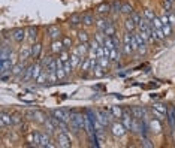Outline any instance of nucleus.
Instances as JSON below:
<instances>
[{
    "label": "nucleus",
    "mask_w": 175,
    "mask_h": 148,
    "mask_svg": "<svg viewBox=\"0 0 175 148\" xmlns=\"http://www.w3.org/2000/svg\"><path fill=\"white\" fill-rule=\"evenodd\" d=\"M151 23H153L154 28H162V27H163V24H162V20H160L159 17H154V20H153Z\"/></svg>",
    "instance_id": "44"
},
{
    "label": "nucleus",
    "mask_w": 175,
    "mask_h": 148,
    "mask_svg": "<svg viewBox=\"0 0 175 148\" xmlns=\"http://www.w3.org/2000/svg\"><path fill=\"white\" fill-rule=\"evenodd\" d=\"M41 51H42V45L39 44V42L32 44V57H33V59H38V57L41 55Z\"/></svg>",
    "instance_id": "17"
},
{
    "label": "nucleus",
    "mask_w": 175,
    "mask_h": 148,
    "mask_svg": "<svg viewBox=\"0 0 175 148\" xmlns=\"http://www.w3.org/2000/svg\"><path fill=\"white\" fill-rule=\"evenodd\" d=\"M123 126L126 127V130H132L133 129V117L130 114H123Z\"/></svg>",
    "instance_id": "6"
},
{
    "label": "nucleus",
    "mask_w": 175,
    "mask_h": 148,
    "mask_svg": "<svg viewBox=\"0 0 175 148\" xmlns=\"http://www.w3.org/2000/svg\"><path fill=\"white\" fill-rule=\"evenodd\" d=\"M63 45H65L66 50H69V48L72 46V39H70L69 36H65V39H63Z\"/></svg>",
    "instance_id": "46"
},
{
    "label": "nucleus",
    "mask_w": 175,
    "mask_h": 148,
    "mask_svg": "<svg viewBox=\"0 0 175 148\" xmlns=\"http://www.w3.org/2000/svg\"><path fill=\"white\" fill-rule=\"evenodd\" d=\"M109 11H111V5H106V3H102V5H99L97 9H96V12H97L99 15H105V14H108Z\"/></svg>",
    "instance_id": "22"
},
{
    "label": "nucleus",
    "mask_w": 175,
    "mask_h": 148,
    "mask_svg": "<svg viewBox=\"0 0 175 148\" xmlns=\"http://www.w3.org/2000/svg\"><path fill=\"white\" fill-rule=\"evenodd\" d=\"M72 118H74L76 121V124L79 126V129H85V127H87V124H85V117H84L83 114H74Z\"/></svg>",
    "instance_id": "11"
},
{
    "label": "nucleus",
    "mask_w": 175,
    "mask_h": 148,
    "mask_svg": "<svg viewBox=\"0 0 175 148\" xmlns=\"http://www.w3.org/2000/svg\"><path fill=\"white\" fill-rule=\"evenodd\" d=\"M63 67H65V72H66V75L69 76V75L72 73V69H74V66H72V63H70V60L66 61V63H63Z\"/></svg>",
    "instance_id": "37"
},
{
    "label": "nucleus",
    "mask_w": 175,
    "mask_h": 148,
    "mask_svg": "<svg viewBox=\"0 0 175 148\" xmlns=\"http://www.w3.org/2000/svg\"><path fill=\"white\" fill-rule=\"evenodd\" d=\"M57 145L58 147H63V148L72 147V142L69 139L67 133H65V132H60V133H58L57 135Z\"/></svg>",
    "instance_id": "1"
},
{
    "label": "nucleus",
    "mask_w": 175,
    "mask_h": 148,
    "mask_svg": "<svg viewBox=\"0 0 175 148\" xmlns=\"http://www.w3.org/2000/svg\"><path fill=\"white\" fill-rule=\"evenodd\" d=\"M41 147L43 148H51V147H56L54 144H52V141L50 139V136L47 135V133H41Z\"/></svg>",
    "instance_id": "10"
},
{
    "label": "nucleus",
    "mask_w": 175,
    "mask_h": 148,
    "mask_svg": "<svg viewBox=\"0 0 175 148\" xmlns=\"http://www.w3.org/2000/svg\"><path fill=\"white\" fill-rule=\"evenodd\" d=\"M52 117H56L57 120H60V121H70V115H69V112L67 111H63V109H54L52 111Z\"/></svg>",
    "instance_id": "2"
},
{
    "label": "nucleus",
    "mask_w": 175,
    "mask_h": 148,
    "mask_svg": "<svg viewBox=\"0 0 175 148\" xmlns=\"http://www.w3.org/2000/svg\"><path fill=\"white\" fill-rule=\"evenodd\" d=\"M151 129H153V132H157V133L162 130V127H160V124H159L157 120H153V121H151Z\"/></svg>",
    "instance_id": "45"
},
{
    "label": "nucleus",
    "mask_w": 175,
    "mask_h": 148,
    "mask_svg": "<svg viewBox=\"0 0 175 148\" xmlns=\"http://www.w3.org/2000/svg\"><path fill=\"white\" fill-rule=\"evenodd\" d=\"M130 17H132V20H133L135 23H136V26H139V24H141V20H142V17L141 15H139V14H138V12H132V14H130Z\"/></svg>",
    "instance_id": "38"
},
{
    "label": "nucleus",
    "mask_w": 175,
    "mask_h": 148,
    "mask_svg": "<svg viewBox=\"0 0 175 148\" xmlns=\"http://www.w3.org/2000/svg\"><path fill=\"white\" fill-rule=\"evenodd\" d=\"M94 23V18H93L92 14H84L83 15V24L84 26H92Z\"/></svg>",
    "instance_id": "26"
},
{
    "label": "nucleus",
    "mask_w": 175,
    "mask_h": 148,
    "mask_svg": "<svg viewBox=\"0 0 175 148\" xmlns=\"http://www.w3.org/2000/svg\"><path fill=\"white\" fill-rule=\"evenodd\" d=\"M0 117H2V118H0V126H2V129H5L6 126H12V124H14V118L11 117V114L2 111Z\"/></svg>",
    "instance_id": "3"
},
{
    "label": "nucleus",
    "mask_w": 175,
    "mask_h": 148,
    "mask_svg": "<svg viewBox=\"0 0 175 148\" xmlns=\"http://www.w3.org/2000/svg\"><path fill=\"white\" fill-rule=\"evenodd\" d=\"M132 115L136 120H144V109L139 108V106H133L132 108Z\"/></svg>",
    "instance_id": "18"
},
{
    "label": "nucleus",
    "mask_w": 175,
    "mask_h": 148,
    "mask_svg": "<svg viewBox=\"0 0 175 148\" xmlns=\"http://www.w3.org/2000/svg\"><path fill=\"white\" fill-rule=\"evenodd\" d=\"M111 129H112V135H114V136H123L126 133V127L121 123H114Z\"/></svg>",
    "instance_id": "5"
},
{
    "label": "nucleus",
    "mask_w": 175,
    "mask_h": 148,
    "mask_svg": "<svg viewBox=\"0 0 175 148\" xmlns=\"http://www.w3.org/2000/svg\"><path fill=\"white\" fill-rule=\"evenodd\" d=\"M11 55H12L11 48H9V46H6V45H3V46H2V54H0V59H2V60H8Z\"/></svg>",
    "instance_id": "21"
},
{
    "label": "nucleus",
    "mask_w": 175,
    "mask_h": 148,
    "mask_svg": "<svg viewBox=\"0 0 175 148\" xmlns=\"http://www.w3.org/2000/svg\"><path fill=\"white\" fill-rule=\"evenodd\" d=\"M29 55H32V46H27V48H25L24 51H21V52H20V60H21V61H24L25 59L29 57Z\"/></svg>",
    "instance_id": "30"
},
{
    "label": "nucleus",
    "mask_w": 175,
    "mask_h": 148,
    "mask_svg": "<svg viewBox=\"0 0 175 148\" xmlns=\"http://www.w3.org/2000/svg\"><path fill=\"white\" fill-rule=\"evenodd\" d=\"M32 145L41 147V133L39 132H33L32 133Z\"/></svg>",
    "instance_id": "23"
},
{
    "label": "nucleus",
    "mask_w": 175,
    "mask_h": 148,
    "mask_svg": "<svg viewBox=\"0 0 175 148\" xmlns=\"http://www.w3.org/2000/svg\"><path fill=\"white\" fill-rule=\"evenodd\" d=\"M78 39H79L81 42H88V35H87V32L79 30V32H78Z\"/></svg>",
    "instance_id": "36"
},
{
    "label": "nucleus",
    "mask_w": 175,
    "mask_h": 148,
    "mask_svg": "<svg viewBox=\"0 0 175 148\" xmlns=\"http://www.w3.org/2000/svg\"><path fill=\"white\" fill-rule=\"evenodd\" d=\"M60 60L63 61V63H66V61L70 60V55H69V52H67V51H61V52H60Z\"/></svg>",
    "instance_id": "43"
},
{
    "label": "nucleus",
    "mask_w": 175,
    "mask_h": 148,
    "mask_svg": "<svg viewBox=\"0 0 175 148\" xmlns=\"http://www.w3.org/2000/svg\"><path fill=\"white\" fill-rule=\"evenodd\" d=\"M124 27H126V32H133L138 26H136V23L132 20V17H129L124 20Z\"/></svg>",
    "instance_id": "16"
},
{
    "label": "nucleus",
    "mask_w": 175,
    "mask_h": 148,
    "mask_svg": "<svg viewBox=\"0 0 175 148\" xmlns=\"http://www.w3.org/2000/svg\"><path fill=\"white\" fill-rule=\"evenodd\" d=\"M153 115H154V117H156L157 120H163V118H165V114L159 112L157 109H154V108H153Z\"/></svg>",
    "instance_id": "48"
},
{
    "label": "nucleus",
    "mask_w": 175,
    "mask_h": 148,
    "mask_svg": "<svg viewBox=\"0 0 175 148\" xmlns=\"http://www.w3.org/2000/svg\"><path fill=\"white\" fill-rule=\"evenodd\" d=\"M118 55H120V50H117V48L109 50V59L112 61H118Z\"/></svg>",
    "instance_id": "31"
},
{
    "label": "nucleus",
    "mask_w": 175,
    "mask_h": 148,
    "mask_svg": "<svg viewBox=\"0 0 175 148\" xmlns=\"http://www.w3.org/2000/svg\"><path fill=\"white\" fill-rule=\"evenodd\" d=\"M168 17H169V24H171V26H174V24H175V14H171V12H169V14H168Z\"/></svg>",
    "instance_id": "51"
},
{
    "label": "nucleus",
    "mask_w": 175,
    "mask_h": 148,
    "mask_svg": "<svg viewBox=\"0 0 175 148\" xmlns=\"http://www.w3.org/2000/svg\"><path fill=\"white\" fill-rule=\"evenodd\" d=\"M168 2H172V3H174V2H175V0H168Z\"/></svg>",
    "instance_id": "54"
},
{
    "label": "nucleus",
    "mask_w": 175,
    "mask_h": 148,
    "mask_svg": "<svg viewBox=\"0 0 175 148\" xmlns=\"http://www.w3.org/2000/svg\"><path fill=\"white\" fill-rule=\"evenodd\" d=\"M142 147H148V148H151L153 147V144H151L150 141L147 139V138H144V139H142Z\"/></svg>",
    "instance_id": "50"
},
{
    "label": "nucleus",
    "mask_w": 175,
    "mask_h": 148,
    "mask_svg": "<svg viewBox=\"0 0 175 148\" xmlns=\"http://www.w3.org/2000/svg\"><path fill=\"white\" fill-rule=\"evenodd\" d=\"M120 9H121V3H120L118 0H114L112 5H111V11H112L114 14H117V12H120Z\"/></svg>",
    "instance_id": "34"
},
{
    "label": "nucleus",
    "mask_w": 175,
    "mask_h": 148,
    "mask_svg": "<svg viewBox=\"0 0 175 148\" xmlns=\"http://www.w3.org/2000/svg\"><path fill=\"white\" fill-rule=\"evenodd\" d=\"M79 67H81V72L85 73L87 70L92 69V60H90L88 57H84L83 61H81V64H79Z\"/></svg>",
    "instance_id": "14"
},
{
    "label": "nucleus",
    "mask_w": 175,
    "mask_h": 148,
    "mask_svg": "<svg viewBox=\"0 0 175 148\" xmlns=\"http://www.w3.org/2000/svg\"><path fill=\"white\" fill-rule=\"evenodd\" d=\"M108 24H109V21H108V20H103V18H99V20L96 21V26H97V28H99V30H102V32L106 28V26H108Z\"/></svg>",
    "instance_id": "28"
},
{
    "label": "nucleus",
    "mask_w": 175,
    "mask_h": 148,
    "mask_svg": "<svg viewBox=\"0 0 175 148\" xmlns=\"http://www.w3.org/2000/svg\"><path fill=\"white\" fill-rule=\"evenodd\" d=\"M163 8H165V12H166V14H169V12H171V9H172V2H168V0H165V3H163Z\"/></svg>",
    "instance_id": "47"
},
{
    "label": "nucleus",
    "mask_w": 175,
    "mask_h": 148,
    "mask_svg": "<svg viewBox=\"0 0 175 148\" xmlns=\"http://www.w3.org/2000/svg\"><path fill=\"white\" fill-rule=\"evenodd\" d=\"M12 67H14V61L11 60V59L2 60V63H0V73L3 75V73H6V72H11Z\"/></svg>",
    "instance_id": "4"
},
{
    "label": "nucleus",
    "mask_w": 175,
    "mask_h": 148,
    "mask_svg": "<svg viewBox=\"0 0 175 148\" xmlns=\"http://www.w3.org/2000/svg\"><path fill=\"white\" fill-rule=\"evenodd\" d=\"M166 117H168V121H169V124H171V127L175 129V109H174V108H169V109H168Z\"/></svg>",
    "instance_id": "19"
},
{
    "label": "nucleus",
    "mask_w": 175,
    "mask_h": 148,
    "mask_svg": "<svg viewBox=\"0 0 175 148\" xmlns=\"http://www.w3.org/2000/svg\"><path fill=\"white\" fill-rule=\"evenodd\" d=\"M24 64L23 63H18V64H14V67L11 70V75H14V76H23L24 75Z\"/></svg>",
    "instance_id": "8"
},
{
    "label": "nucleus",
    "mask_w": 175,
    "mask_h": 148,
    "mask_svg": "<svg viewBox=\"0 0 175 148\" xmlns=\"http://www.w3.org/2000/svg\"><path fill=\"white\" fill-rule=\"evenodd\" d=\"M162 30H163V33H165L166 37L172 35V26H171V24H165V26L162 27Z\"/></svg>",
    "instance_id": "40"
},
{
    "label": "nucleus",
    "mask_w": 175,
    "mask_h": 148,
    "mask_svg": "<svg viewBox=\"0 0 175 148\" xmlns=\"http://www.w3.org/2000/svg\"><path fill=\"white\" fill-rule=\"evenodd\" d=\"M103 33H105L106 36H114L115 35V27L112 26V23H109L108 26H106V28L103 30Z\"/></svg>",
    "instance_id": "33"
},
{
    "label": "nucleus",
    "mask_w": 175,
    "mask_h": 148,
    "mask_svg": "<svg viewBox=\"0 0 175 148\" xmlns=\"http://www.w3.org/2000/svg\"><path fill=\"white\" fill-rule=\"evenodd\" d=\"M8 79H11V75H2V81H8Z\"/></svg>",
    "instance_id": "52"
},
{
    "label": "nucleus",
    "mask_w": 175,
    "mask_h": 148,
    "mask_svg": "<svg viewBox=\"0 0 175 148\" xmlns=\"http://www.w3.org/2000/svg\"><path fill=\"white\" fill-rule=\"evenodd\" d=\"M112 115L117 117V118H121V117H123V111H121V108L114 106V108H112Z\"/></svg>",
    "instance_id": "42"
},
{
    "label": "nucleus",
    "mask_w": 175,
    "mask_h": 148,
    "mask_svg": "<svg viewBox=\"0 0 175 148\" xmlns=\"http://www.w3.org/2000/svg\"><path fill=\"white\" fill-rule=\"evenodd\" d=\"M97 117H99V123L103 126V127H106L109 124V120H108V115L105 112H97Z\"/></svg>",
    "instance_id": "25"
},
{
    "label": "nucleus",
    "mask_w": 175,
    "mask_h": 148,
    "mask_svg": "<svg viewBox=\"0 0 175 148\" xmlns=\"http://www.w3.org/2000/svg\"><path fill=\"white\" fill-rule=\"evenodd\" d=\"M109 60H111L109 57H102V59H99V64L103 67V69H106V67L109 66Z\"/></svg>",
    "instance_id": "39"
},
{
    "label": "nucleus",
    "mask_w": 175,
    "mask_h": 148,
    "mask_svg": "<svg viewBox=\"0 0 175 148\" xmlns=\"http://www.w3.org/2000/svg\"><path fill=\"white\" fill-rule=\"evenodd\" d=\"M69 24L72 27H76V26H79V24H83V17L81 15H72V17L69 18Z\"/></svg>",
    "instance_id": "20"
},
{
    "label": "nucleus",
    "mask_w": 175,
    "mask_h": 148,
    "mask_svg": "<svg viewBox=\"0 0 175 148\" xmlns=\"http://www.w3.org/2000/svg\"><path fill=\"white\" fill-rule=\"evenodd\" d=\"M160 20H162V24H163V26H165V24H169V17H168L166 12H165V14L160 17Z\"/></svg>",
    "instance_id": "49"
},
{
    "label": "nucleus",
    "mask_w": 175,
    "mask_h": 148,
    "mask_svg": "<svg viewBox=\"0 0 175 148\" xmlns=\"http://www.w3.org/2000/svg\"><path fill=\"white\" fill-rule=\"evenodd\" d=\"M25 33H27V30H24V28H15V30L12 32V37H14V41H17V42H23L25 39Z\"/></svg>",
    "instance_id": "7"
},
{
    "label": "nucleus",
    "mask_w": 175,
    "mask_h": 148,
    "mask_svg": "<svg viewBox=\"0 0 175 148\" xmlns=\"http://www.w3.org/2000/svg\"><path fill=\"white\" fill-rule=\"evenodd\" d=\"M93 73H94V76H97V78H102L105 73H103V67L100 66V64H96L94 67H93Z\"/></svg>",
    "instance_id": "29"
},
{
    "label": "nucleus",
    "mask_w": 175,
    "mask_h": 148,
    "mask_svg": "<svg viewBox=\"0 0 175 148\" xmlns=\"http://www.w3.org/2000/svg\"><path fill=\"white\" fill-rule=\"evenodd\" d=\"M33 67H34V64H32V66H29V67L25 69L24 75H23V81H29V79H33Z\"/></svg>",
    "instance_id": "24"
},
{
    "label": "nucleus",
    "mask_w": 175,
    "mask_h": 148,
    "mask_svg": "<svg viewBox=\"0 0 175 148\" xmlns=\"http://www.w3.org/2000/svg\"><path fill=\"white\" fill-rule=\"evenodd\" d=\"M144 17L147 18V20H150V21H153L156 15H154V12H153L151 9H145V11H144Z\"/></svg>",
    "instance_id": "41"
},
{
    "label": "nucleus",
    "mask_w": 175,
    "mask_h": 148,
    "mask_svg": "<svg viewBox=\"0 0 175 148\" xmlns=\"http://www.w3.org/2000/svg\"><path fill=\"white\" fill-rule=\"evenodd\" d=\"M65 50V45H63V41H52V45H51V51L54 52V54H60V52Z\"/></svg>",
    "instance_id": "9"
},
{
    "label": "nucleus",
    "mask_w": 175,
    "mask_h": 148,
    "mask_svg": "<svg viewBox=\"0 0 175 148\" xmlns=\"http://www.w3.org/2000/svg\"><path fill=\"white\" fill-rule=\"evenodd\" d=\"M120 12L124 14V15H130V14L133 12V8H132L129 3H123V5H121V9H120Z\"/></svg>",
    "instance_id": "27"
},
{
    "label": "nucleus",
    "mask_w": 175,
    "mask_h": 148,
    "mask_svg": "<svg viewBox=\"0 0 175 148\" xmlns=\"http://www.w3.org/2000/svg\"><path fill=\"white\" fill-rule=\"evenodd\" d=\"M151 35H153V37H154L156 41H163V39L166 37L162 28H154V26H153V28H151Z\"/></svg>",
    "instance_id": "12"
},
{
    "label": "nucleus",
    "mask_w": 175,
    "mask_h": 148,
    "mask_svg": "<svg viewBox=\"0 0 175 148\" xmlns=\"http://www.w3.org/2000/svg\"><path fill=\"white\" fill-rule=\"evenodd\" d=\"M48 36H50L52 41L58 39V36H60V30H58V27L57 26H50L48 27Z\"/></svg>",
    "instance_id": "15"
},
{
    "label": "nucleus",
    "mask_w": 175,
    "mask_h": 148,
    "mask_svg": "<svg viewBox=\"0 0 175 148\" xmlns=\"http://www.w3.org/2000/svg\"><path fill=\"white\" fill-rule=\"evenodd\" d=\"M42 69H43V66H42V64H39V63H36V64H34V67H33V79H36L39 75H41Z\"/></svg>",
    "instance_id": "32"
},
{
    "label": "nucleus",
    "mask_w": 175,
    "mask_h": 148,
    "mask_svg": "<svg viewBox=\"0 0 175 148\" xmlns=\"http://www.w3.org/2000/svg\"><path fill=\"white\" fill-rule=\"evenodd\" d=\"M153 108H154V109H157L159 112L165 114V115L168 114V108L165 106V105H162V103H154V106H153Z\"/></svg>",
    "instance_id": "35"
},
{
    "label": "nucleus",
    "mask_w": 175,
    "mask_h": 148,
    "mask_svg": "<svg viewBox=\"0 0 175 148\" xmlns=\"http://www.w3.org/2000/svg\"><path fill=\"white\" fill-rule=\"evenodd\" d=\"M36 37H38V30H36L34 27H29V28H27V39H29V42H30V44H34Z\"/></svg>",
    "instance_id": "13"
},
{
    "label": "nucleus",
    "mask_w": 175,
    "mask_h": 148,
    "mask_svg": "<svg viewBox=\"0 0 175 148\" xmlns=\"http://www.w3.org/2000/svg\"><path fill=\"white\" fill-rule=\"evenodd\" d=\"M21 120H20V117H14V124H20Z\"/></svg>",
    "instance_id": "53"
}]
</instances>
